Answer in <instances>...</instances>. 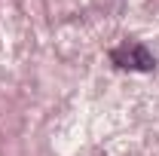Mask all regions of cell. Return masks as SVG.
I'll use <instances>...</instances> for the list:
<instances>
[{
    "instance_id": "cell-1",
    "label": "cell",
    "mask_w": 159,
    "mask_h": 156,
    "mask_svg": "<svg viewBox=\"0 0 159 156\" xmlns=\"http://www.w3.org/2000/svg\"><path fill=\"white\" fill-rule=\"evenodd\" d=\"M110 61L116 64L119 71H141V74H150L156 67V58L150 55V49L138 43V40H125L110 49Z\"/></svg>"
}]
</instances>
